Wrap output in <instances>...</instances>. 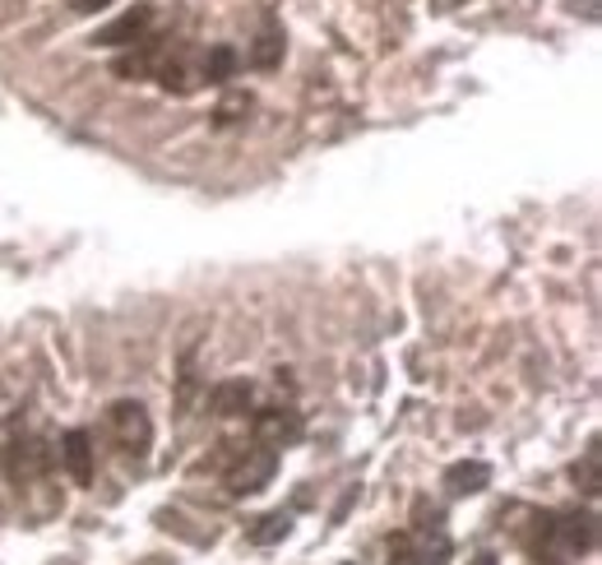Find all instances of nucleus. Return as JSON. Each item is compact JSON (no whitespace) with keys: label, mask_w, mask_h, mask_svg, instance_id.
Wrapping results in <instances>:
<instances>
[{"label":"nucleus","mask_w":602,"mask_h":565,"mask_svg":"<svg viewBox=\"0 0 602 565\" xmlns=\"http://www.w3.org/2000/svg\"><path fill=\"white\" fill-rule=\"evenodd\" d=\"M149 28H153V10L149 5H130L126 14H116L111 24H103L98 33H93V43L98 47H134L140 37H149Z\"/></svg>","instance_id":"nucleus-2"},{"label":"nucleus","mask_w":602,"mask_h":565,"mask_svg":"<svg viewBox=\"0 0 602 565\" xmlns=\"http://www.w3.org/2000/svg\"><path fill=\"white\" fill-rule=\"evenodd\" d=\"M43 469H47V455L37 450V445H10V455H5L10 478H28V473H43Z\"/></svg>","instance_id":"nucleus-10"},{"label":"nucleus","mask_w":602,"mask_h":565,"mask_svg":"<svg viewBox=\"0 0 602 565\" xmlns=\"http://www.w3.org/2000/svg\"><path fill=\"white\" fill-rule=\"evenodd\" d=\"M61 459H66L70 478L80 482V486L93 482V440H88V432H66V440H61Z\"/></svg>","instance_id":"nucleus-6"},{"label":"nucleus","mask_w":602,"mask_h":565,"mask_svg":"<svg viewBox=\"0 0 602 565\" xmlns=\"http://www.w3.org/2000/svg\"><path fill=\"white\" fill-rule=\"evenodd\" d=\"M302 436V417L287 413V408H264V413L256 417V440L264 445V450H283L287 440Z\"/></svg>","instance_id":"nucleus-4"},{"label":"nucleus","mask_w":602,"mask_h":565,"mask_svg":"<svg viewBox=\"0 0 602 565\" xmlns=\"http://www.w3.org/2000/svg\"><path fill=\"white\" fill-rule=\"evenodd\" d=\"M274 463H279L274 450H264V445H260V450H246V455L237 459V469L227 473V486H232L237 496L260 492V486H264L269 478H274Z\"/></svg>","instance_id":"nucleus-3"},{"label":"nucleus","mask_w":602,"mask_h":565,"mask_svg":"<svg viewBox=\"0 0 602 565\" xmlns=\"http://www.w3.org/2000/svg\"><path fill=\"white\" fill-rule=\"evenodd\" d=\"M250 399H256V389H250V380H223L219 389H213V413L219 417H241Z\"/></svg>","instance_id":"nucleus-9"},{"label":"nucleus","mask_w":602,"mask_h":565,"mask_svg":"<svg viewBox=\"0 0 602 565\" xmlns=\"http://www.w3.org/2000/svg\"><path fill=\"white\" fill-rule=\"evenodd\" d=\"M279 61H283V37H279V28H264L256 37V47H250V66H256V70H279Z\"/></svg>","instance_id":"nucleus-11"},{"label":"nucleus","mask_w":602,"mask_h":565,"mask_svg":"<svg viewBox=\"0 0 602 565\" xmlns=\"http://www.w3.org/2000/svg\"><path fill=\"white\" fill-rule=\"evenodd\" d=\"M487 482H492V469L487 463H455V469H445V486H450L455 496H477V492H487Z\"/></svg>","instance_id":"nucleus-7"},{"label":"nucleus","mask_w":602,"mask_h":565,"mask_svg":"<svg viewBox=\"0 0 602 565\" xmlns=\"http://www.w3.org/2000/svg\"><path fill=\"white\" fill-rule=\"evenodd\" d=\"M552 542H560L566 552H589L598 542V519L589 510H575V515H556L552 523Z\"/></svg>","instance_id":"nucleus-5"},{"label":"nucleus","mask_w":602,"mask_h":565,"mask_svg":"<svg viewBox=\"0 0 602 565\" xmlns=\"http://www.w3.org/2000/svg\"><path fill=\"white\" fill-rule=\"evenodd\" d=\"M287 533V515H269L264 529H256V542H279Z\"/></svg>","instance_id":"nucleus-14"},{"label":"nucleus","mask_w":602,"mask_h":565,"mask_svg":"<svg viewBox=\"0 0 602 565\" xmlns=\"http://www.w3.org/2000/svg\"><path fill=\"white\" fill-rule=\"evenodd\" d=\"M575 482L585 496H598V445L585 450V463H575Z\"/></svg>","instance_id":"nucleus-12"},{"label":"nucleus","mask_w":602,"mask_h":565,"mask_svg":"<svg viewBox=\"0 0 602 565\" xmlns=\"http://www.w3.org/2000/svg\"><path fill=\"white\" fill-rule=\"evenodd\" d=\"M237 66H241V56H237V47H227V43H219V47H209L204 51V66H200V74L209 84H232L237 80Z\"/></svg>","instance_id":"nucleus-8"},{"label":"nucleus","mask_w":602,"mask_h":565,"mask_svg":"<svg viewBox=\"0 0 602 565\" xmlns=\"http://www.w3.org/2000/svg\"><path fill=\"white\" fill-rule=\"evenodd\" d=\"M107 422H111L116 440H121V450H130V455H144V450H149V440H153V426H149V417H144V408H140V403H130V399L111 403Z\"/></svg>","instance_id":"nucleus-1"},{"label":"nucleus","mask_w":602,"mask_h":565,"mask_svg":"<svg viewBox=\"0 0 602 565\" xmlns=\"http://www.w3.org/2000/svg\"><path fill=\"white\" fill-rule=\"evenodd\" d=\"M246 107H250V97H246V93H232L227 103L219 107V126H232V121H237V116H241Z\"/></svg>","instance_id":"nucleus-13"},{"label":"nucleus","mask_w":602,"mask_h":565,"mask_svg":"<svg viewBox=\"0 0 602 565\" xmlns=\"http://www.w3.org/2000/svg\"><path fill=\"white\" fill-rule=\"evenodd\" d=\"M473 565H496V556H477V561H473Z\"/></svg>","instance_id":"nucleus-16"},{"label":"nucleus","mask_w":602,"mask_h":565,"mask_svg":"<svg viewBox=\"0 0 602 565\" xmlns=\"http://www.w3.org/2000/svg\"><path fill=\"white\" fill-rule=\"evenodd\" d=\"M107 5H111V0H74V14H98Z\"/></svg>","instance_id":"nucleus-15"},{"label":"nucleus","mask_w":602,"mask_h":565,"mask_svg":"<svg viewBox=\"0 0 602 565\" xmlns=\"http://www.w3.org/2000/svg\"><path fill=\"white\" fill-rule=\"evenodd\" d=\"M440 5H459V0H440Z\"/></svg>","instance_id":"nucleus-17"}]
</instances>
